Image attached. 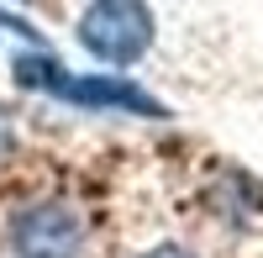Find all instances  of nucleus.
I'll return each mask as SVG.
<instances>
[{
  "label": "nucleus",
  "mask_w": 263,
  "mask_h": 258,
  "mask_svg": "<svg viewBox=\"0 0 263 258\" xmlns=\"http://www.w3.org/2000/svg\"><path fill=\"white\" fill-rule=\"evenodd\" d=\"M142 258H195V253L179 248V243H163V248H153V253H142Z\"/></svg>",
  "instance_id": "20e7f679"
},
{
  "label": "nucleus",
  "mask_w": 263,
  "mask_h": 258,
  "mask_svg": "<svg viewBox=\"0 0 263 258\" xmlns=\"http://www.w3.org/2000/svg\"><path fill=\"white\" fill-rule=\"evenodd\" d=\"M11 74L21 90H48L69 105H84V111H132V116H168L158 95H147L142 84L116 79V74H63V63L48 58H16Z\"/></svg>",
  "instance_id": "f257e3e1"
},
{
  "label": "nucleus",
  "mask_w": 263,
  "mask_h": 258,
  "mask_svg": "<svg viewBox=\"0 0 263 258\" xmlns=\"http://www.w3.org/2000/svg\"><path fill=\"white\" fill-rule=\"evenodd\" d=\"M153 11L142 0H95V6L79 11V48L111 63V69H126L153 48Z\"/></svg>",
  "instance_id": "f03ea898"
},
{
  "label": "nucleus",
  "mask_w": 263,
  "mask_h": 258,
  "mask_svg": "<svg viewBox=\"0 0 263 258\" xmlns=\"http://www.w3.org/2000/svg\"><path fill=\"white\" fill-rule=\"evenodd\" d=\"M11 253L16 258H79L84 253V222L63 200H32L11 216Z\"/></svg>",
  "instance_id": "7ed1b4c3"
}]
</instances>
